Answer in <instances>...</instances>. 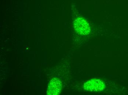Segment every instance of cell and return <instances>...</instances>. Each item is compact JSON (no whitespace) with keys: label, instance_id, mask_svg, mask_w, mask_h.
<instances>
[{"label":"cell","instance_id":"obj_2","mask_svg":"<svg viewBox=\"0 0 128 95\" xmlns=\"http://www.w3.org/2000/svg\"><path fill=\"white\" fill-rule=\"evenodd\" d=\"M76 31L80 34L87 35L89 33L90 28L88 22L82 18L76 19L74 23Z\"/></svg>","mask_w":128,"mask_h":95},{"label":"cell","instance_id":"obj_1","mask_svg":"<svg viewBox=\"0 0 128 95\" xmlns=\"http://www.w3.org/2000/svg\"><path fill=\"white\" fill-rule=\"evenodd\" d=\"M105 86L102 80L94 79L88 81L84 84V88L88 92H98L104 90Z\"/></svg>","mask_w":128,"mask_h":95},{"label":"cell","instance_id":"obj_3","mask_svg":"<svg viewBox=\"0 0 128 95\" xmlns=\"http://www.w3.org/2000/svg\"><path fill=\"white\" fill-rule=\"evenodd\" d=\"M62 88V83L58 79L54 78L51 80L48 85L47 95H59Z\"/></svg>","mask_w":128,"mask_h":95}]
</instances>
